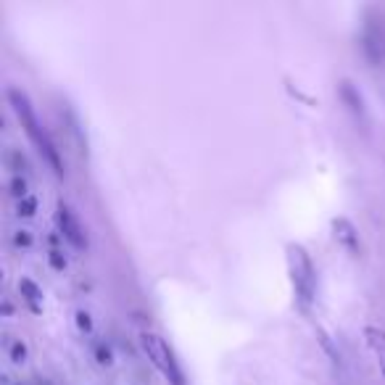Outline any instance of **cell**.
Here are the masks:
<instances>
[{
    "mask_svg": "<svg viewBox=\"0 0 385 385\" xmlns=\"http://www.w3.org/2000/svg\"><path fill=\"white\" fill-rule=\"evenodd\" d=\"M19 293L24 296V301L27 306L32 309V312H40V301H43V290H40V285L30 280V277H21L19 280Z\"/></svg>",
    "mask_w": 385,
    "mask_h": 385,
    "instance_id": "8",
    "label": "cell"
},
{
    "mask_svg": "<svg viewBox=\"0 0 385 385\" xmlns=\"http://www.w3.org/2000/svg\"><path fill=\"white\" fill-rule=\"evenodd\" d=\"M285 261H288V275H290V285L296 293V306L303 314H309L317 301V267L301 243L285 246Z\"/></svg>",
    "mask_w": 385,
    "mask_h": 385,
    "instance_id": "2",
    "label": "cell"
},
{
    "mask_svg": "<svg viewBox=\"0 0 385 385\" xmlns=\"http://www.w3.org/2000/svg\"><path fill=\"white\" fill-rule=\"evenodd\" d=\"M364 338H367V346L372 349L375 359H377L380 375L385 377V330L377 327V325H367V327H364Z\"/></svg>",
    "mask_w": 385,
    "mask_h": 385,
    "instance_id": "6",
    "label": "cell"
},
{
    "mask_svg": "<svg viewBox=\"0 0 385 385\" xmlns=\"http://www.w3.org/2000/svg\"><path fill=\"white\" fill-rule=\"evenodd\" d=\"M77 327H80L84 335L93 333V319H90V314H87V312H82V309L77 312Z\"/></svg>",
    "mask_w": 385,
    "mask_h": 385,
    "instance_id": "14",
    "label": "cell"
},
{
    "mask_svg": "<svg viewBox=\"0 0 385 385\" xmlns=\"http://www.w3.org/2000/svg\"><path fill=\"white\" fill-rule=\"evenodd\" d=\"M56 224H58V233L67 240L74 251H84L87 248V235H84V227L80 217L71 211V206L67 201L56 203Z\"/></svg>",
    "mask_w": 385,
    "mask_h": 385,
    "instance_id": "4",
    "label": "cell"
},
{
    "mask_svg": "<svg viewBox=\"0 0 385 385\" xmlns=\"http://www.w3.org/2000/svg\"><path fill=\"white\" fill-rule=\"evenodd\" d=\"M34 211H37V198H34V196H27L24 201L16 203V217L30 219V217H34Z\"/></svg>",
    "mask_w": 385,
    "mask_h": 385,
    "instance_id": "12",
    "label": "cell"
},
{
    "mask_svg": "<svg viewBox=\"0 0 385 385\" xmlns=\"http://www.w3.org/2000/svg\"><path fill=\"white\" fill-rule=\"evenodd\" d=\"M8 164H11V169H14V174H24V177H27V172H30V161L24 159V153L8 151Z\"/></svg>",
    "mask_w": 385,
    "mask_h": 385,
    "instance_id": "11",
    "label": "cell"
},
{
    "mask_svg": "<svg viewBox=\"0 0 385 385\" xmlns=\"http://www.w3.org/2000/svg\"><path fill=\"white\" fill-rule=\"evenodd\" d=\"M140 349H143V353L148 356V362H151L153 367L164 375V380H167L169 385H187L183 367H180V362H177V356H174L172 346H169L161 335L140 333Z\"/></svg>",
    "mask_w": 385,
    "mask_h": 385,
    "instance_id": "3",
    "label": "cell"
},
{
    "mask_svg": "<svg viewBox=\"0 0 385 385\" xmlns=\"http://www.w3.org/2000/svg\"><path fill=\"white\" fill-rule=\"evenodd\" d=\"M8 103H11L14 114H16L19 121H21V127H24L27 137L32 140L37 153L43 156V161L53 169V174H56V177H64V161H61V153H58V148H56L51 132L40 124L37 111H34V106H32V98H30L24 90L11 87V90H8Z\"/></svg>",
    "mask_w": 385,
    "mask_h": 385,
    "instance_id": "1",
    "label": "cell"
},
{
    "mask_svg": "<svg viewBox=\"0 0 385 385\" xmlns=\"http://www.w3.org/2000/svg\"><path fill=\"white\" fill-rule=\"evenodd\" d=\"M8 356H11V362H14V364H24V362H27V356H30V351H27V343H24L21 338H16V340L8 346Z\"/></svg>",
    "mask_w": 385,
    "mask_h": 385,
    "instance_id": "10",
    "label": "cell"
},
{
    "mask_svg": "<svg viewBox=\"0 0 385 385\" xmlns=\"http://www.w3.org/2000/svg\"><path fill=\"white\" fill-rule=\"evenodd\" d=\"M330 230H333V237L338 240L340 248L351 253V256H359L362 253V240H359V230L349 217H335L330 222Z\"/></svg>",
    "mask_w": 385,
    "mask_h": 385,
    "instance_id": "5",
    "label": "cell"
},
{
    "mask_svg": "<svg viewBox=\"0 0 385 385\" xmlns=\"http://www.w3.org/2000/svg\"><path fill=\"white\" fill-rule=\"evenodd\" d=\"M48 261H51V267L56 269V272H64V269H67V256L61 251H56V248L48 251Z\"/></svg>",
    "mask_w": 385,
    "mask_h": 385,
    "instance_id": "13",
    "label": "cell"
},
{
    "mask_svg": "<svg viewBox=\"0 0 385 385\" xmlns=\"http://www.w3.org/2000/svg\"><path fill=\"white\" fill-rule=\"evenodd\" d=\"M338 95H340V101L346 103L356 117L364 119V114H367V111H364V98H362V93H359L349 80H343V82L338 84Z\"/></svg>",
    "mask_w": 385,
    "mask_h": 385,
    "instance_id": "7",
    "label": "cell"
},
{
    "mask_svg": "<svg viewBox=\"0 0 385 385\" xmlns=\"http://www.w3.org/2000/svg\"><path fill=\"white\" fill-rule=\"evenodd\" d=\"M11 196L19 198V201H24V198L30 196V180H27L24 174H14V177H11Z\"/></svg>",
    "mask_w": 385,
    "mask_h": 385,
    "instance_id": "9",
    "label": "cell"
},
{
    "mask_svg": "<svg viewBox=\"0 0 385 385\" xmlns=\"http://www.w3.org/2000/svg\"><path fill=\"white\" fill-rule=\"evenodd\" d=\"M14 246H16V248H30V246H32V235L27 233V230H19V233L14 235Z\"/></svg>",
    "mask_w": 385,
    "mask_h": 385,
    "instance_id": "15",
    "label": "cell"
},
{
    "mask_svg": "<svg viewBox=\"0 0 385 385\" xmlns=\"http://www.w3.org/2000/svg\"><path fill=\"white\" fill-rule=\"evenodd\" d=\"M95 353H98V362H101V364H111V351H108V349L98 346V349H95Z\"/></svg>",
    "mask_w": 385,
    "mask_h": 385,
    "instance_id": "16",
    "label": "cell"
}]
</instances>
